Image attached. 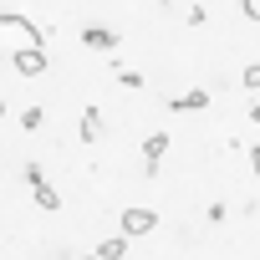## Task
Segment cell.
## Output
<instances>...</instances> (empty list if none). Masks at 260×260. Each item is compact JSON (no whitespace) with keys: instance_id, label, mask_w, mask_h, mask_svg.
Listing matches in <instances>:
<instances>
[{"instance_id":"1","label":"cell","mask_w":260,"mask_h":260,"mask_svg":"<svg viewBox=\"0 0 260 260\" xmlns=\"http://www.w3.org/2000/svg\"><path fill=\"white\" fill-rule=\"evenodd\" d=\"M11 67H16L21 77H41V72H46V46H41V41L16 46V51H11Z\"/></svg>"},{"instance_id":"2","label":"cell","mask_w":260,"mask_h":260,"mask_svg":"<svg viewBox=\"0 0 260 260\" xmlns=\"http://www.w3.org/2000/svg\"><path fill=\"white\" fill-rule=\"evenodd\" d=\"M11 36H16V41H41V46H46V31H36L26 16H0V41H11Z\"/></svg>"},{"instance_id":"3","label":"cell","mask_w":260,"mask_h":260,"mask_svg":"<svg viewBox=\"0 0 260 260\" xmlns=\"http://www.w3.org/2000/svg\"><path fill=\"white\" fill-rule=\"evenodd\" d=\"M158 230V214L153 209H122V235L138 240V235H153Z\"/></svg>"},{"instance_id":"4","label":"cell","mask_w":260,"mask_h":260,"mask_svg":"<svg viewBox=\"0 0 260 260\" xmlns=\"http://www.w3.org/2000/svg\"><path fill=\"white\" fill-rule=\"evenodd\" d=\"M82 46H92V51H112V46H117V31H107V26H87V31H82Z\"/></svg>"},{"instance_id":"5","label":"cell","mask_w":260,"mask_h":260,"mask_svg":"<svg viewBox=\"0 0 260 260\" xmlns=\"http://www.w3.org/2000/svg\"><path fill=\"white\" fill-rule=\"evenodd\" d=\"M199 107H209V92L204 87H194L184 97H169V112H199Z\"/></svg>"},{"instance_id":"6","label":"cell","mask_w":260,"mask_h":260,"mask_svg":"<svg viewBox=\"0 0 260 260\" xmlns=\"http://www.w3.org/2000/svg\"><path fill=\"white\" fill-rule=\"evenodd\" d=\"M31 194H36V209H46V214H51V209H61V194H56L46 179H41V184H31Z\"/></svg>"},{"instance_id":"7","label":"cell","mask_w":260,"mask_h":260,"mask_svg":"<svg viewBox=\"0 0 260 260\" xmlns=\"http://www.w3.org/2000/svg\"><path fill=\"white\" fill-rule=\"evenodd\" d=\"M97 138H102V112L87 107V112H82V143H97Z\"/></svg>"},{"instance_id":"8","label":"cell","mask_w":260,"mask_h":260,"mask_svg":"<svg viewBox=\"0 0 260 260\" xmlns=\"http://www.w3.org/2000/svg\"><path fill=\"white\" fill-rule=\"evenodd\" d=\"M138 153H143L148 164H158V158L169 153V133H153V138H143V148H138Z\"/></svg>"},{"instance_id":"9","label":"cell","mask_w":260,"mask_h":260,"mask_svg":"<svg viewBox=\"0 0 260 260\" xmlns=\"http://www.w3.org/2000/svg\"><path fill=\"white\" fill-rule=\"evenodd\" d=\"M102 260H122L127 255V235H112V240H102V250H97Z\"/></svg>"},{"instance_id":"10","label":"cell","mask_w":260,"mask_h":260,"mask_svg":"<svg viewBox=\"0 0 260 260\" xmlns=\"http://www.w3.org/2000/svg\"><path fill=\"white\" fill-rule=\"evenodd\" d=\"M41 122H46V107H26V112H21V127H26V133H36Z\"/></svg>"},{"instance_id":"11","label":"cell","mask_w":260,"mask_h":260,"mask_svg":"<svg viewBox=\"0 0 260 260\" xmlns=\"http://www.w3.org/2000/svg\"><path fill=\"white\" fill-rule=\"evenodd\" d=\"M117 82H122L127 92H138V87H143V72H127V67H117Z\"/></svg>"},{"instance_id":"12","label":"cell","mask_w":260,"mask_h":260,"mask_svg":"<svg viewBox=\"0 0 260 260\" xmlns=\"http://www.w3.org/2000/svg\"><path fill=\"white\" fill-rule=\"evenodd\" d=\"M240 82H245V87H250V92H260V61H250V67H245V72H240Z\"/></svg>"},{"instance_id":"13","label":"cell","mask_w":260,"mask_h":260,"mask_svg":"<svg viewBox=\"0 0 260 260\" xmlns=\"http://www.w3.org/2000/svg\"><path fill=\"white\" fill-rule=\"evenodd\" d=\"M240 11H245L250 21H260V0H240Z\"/></svg>"},{"instance_id":"14","label":"cell","mask_w":260,"mask_h":260,"mask_svg":"<svg viewBox=\"0 0 260 260\" xmlns=\"http://www.w3.org/2000/svg\"><path fill=\"white\" fill-rule=\"evenodd\" d=\"M250 169H255V174H260V143H255V148H250Z\"/></svg>"},{"instance_id":"15","label":"cell","mask_w":260,"mask_h":260,"mask_svg":"<svg viewBox=\"0 0 260 260\" xmlns=\"http://www.w3.org/2000/svg\"><path fill=\"white\" fill-rule=\"evenodd\" d=\"M250 122H255V127H260V97H255V107H250Z\"/></svg>"},{"instance_id":"16","label":"cell","mask_w":260,"mask_h":260,"mask_svg":"<svg viewBox=\"0 0 260 260\" xmlns=\"http://www.w3.org/2000/svg\"><path fill=\"white\" fill-rule=\"evenodd\" d=\"M77 260H102V255H77Z\"/></svg>"},{"instance_id":"17","label":"cell","mask_w":260,"mask_h":260,"mask_svg":"<svg viewBox=\"0 0 260 260\" xmlns=\"http://www.w3.org/2000/svg\"><path fill=\"white\" fill-rule=\"evenodd\" d=\"M0 117H6V97H0Z\"/></svg>"}]
</instances>
